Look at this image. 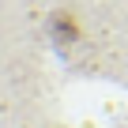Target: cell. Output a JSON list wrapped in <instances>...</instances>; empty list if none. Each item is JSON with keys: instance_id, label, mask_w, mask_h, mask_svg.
Returning <instances> with one entry per match:
<instances>
[{"instance_id": "6da1fadb", "label": "cell", "mask_w": 128, "mask_h": 128, "mask_svg": "<svg viewBox=\"0 0 128 128\" xmlns=\"http://www.w3.org/2000/svg\"><path fill=\"white\" fill-rule=\"evenodd\" d=\"M49 34H53V42L56 45H76L79 42V34H83V26H79V19L72 15V12H56L53 19H49Z\"/></svg>"}]
</instances>
